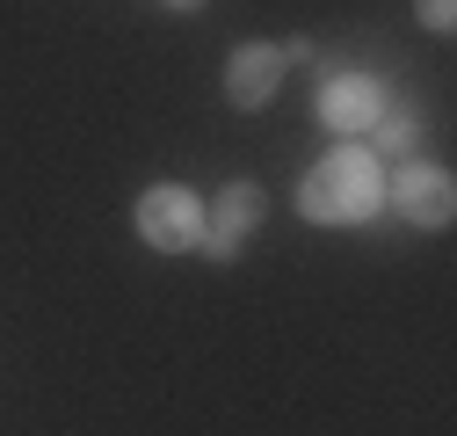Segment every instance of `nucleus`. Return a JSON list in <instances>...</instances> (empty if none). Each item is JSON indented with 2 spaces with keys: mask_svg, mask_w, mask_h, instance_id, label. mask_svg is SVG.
<instances>
[{
  "mask_svg": "<svg viewBox=\"0 0 457 436\" xmlns=\"http://www.w3.org/2000/svg\"><path fill=\"white\" fill-rule=\"evenodd\" d=\"M131 218H138V240L160 255H196V240H204V197L189 182H153L131 204Z\"/></svg>",
  "mask_w": 457,
  "mask_h": 436,
  "instance_id": "2",
  "label": "nucleus"
},
{
  "mask_svg": "<svg viewBox=\"0 0 457 436\" xmlns=\"http://www.w3.org/2000/svg\"><path fill=\"white\" fill-rule=\"evenodd\" d=\"M385 204L407 218V226L443 233L450 218H457V182H450V168H436V160H407V168L385 182Z\"/></svg>",
  "mask_w": 457,
  "mask_h": 436,
  "instance_id": "4",
  "label": "nucleus"
},
{
  "mask_svg": "<svg viewBox=\"0 0 457 436\" xmlns=\"http://www.w3.org/2000/svg\"><path fill=\"white\" fill-rule=\"evenodd\" d=\"M414 138H421V117H414V109H399V102H385V117L363 131V146H370L378 160H399V153H414Z\"/></svg>",
  "mask_w": 457,
  "mask_h": 436,
  "instance_id": "7",
  "label": "nucleus"
},
{
  "mask_svg": "<svg viewBox=\"0 0 457 436\" xmlns=\"http://www.w3.org/2000/svg\"><path fill=\"white\" fill-rule=\"evenodd\" d=\"M160 8H175V15H196V8H211V0H160Z\"/></svg>",
  "mask_w": 457,
  "mask_h": 436,
  "instance_id": "9",
  "label": "nucleus"
},
{
  "mask_svg": "<svg viewBox=\"0 0 457 436\" xmlns=\"http://www.w3.org/2000/svg\"><path fill=\"white\" fill-rule=\"evenodd\" d=\"M385 102H392V88H385L378 73H334V80L320 88V124L341 131V138H363V131L385 117Z\"/></svg>",
  "mask_w": 457,
  "mask_h": 436,
  "instance_id": "6",
  "label": "nucleus"
},
{
  "mask_svg": "<svg viewBox=\"0 0 457 436\" xmlns=\"http://www.w3.org/2000/svg\"><path fill=\"white\" fill-rule=\"evenodd\" d=\"M283 73H291V51L247 37V44H233V59H225V102H233V109H269L276 88H283Z\"/></svg>",
  "mask_w": 457,
  "mask_h": 436,
  "instance_id": "5",
  "label": "nucleus"
},
{
  "mask_svg": "<svg viewBox=\"0 0 457 436\" xmlns=\"http://www.w3.org/2000/svg\"><path fill=\"white\" fill-rule=\"evenodd\" d=\"M262 211H269L262 182H225L218 204H204V240H196V255H204V262H233V255L254 240Z\"/></svg>",
  "mask_w": 457,
  "mask_h": 436,
  "instance_id": "3",
  "label": "nucleus"
},
{
  "mask_svg": "<svg viewBox=\"0 0 457 436\" xmlns=\"http://www.w3.org/2000/svg\"><path fill=\"white\" fill-rule=\"evenodd\" d=\"M378 204H385V160L363 138L312 160L305 182H298V211L312 226H363V218H378Z\"/></svg>",
  "mask_w": 457,
  "mask_h": 436,
  "instance_id": "1",
  "label": "nucleus"
},
{
  "mask_svg": "<svg viewBox=\"0 0 457 436\" xmlns=\"http://www.w3.org/2000/svg\"><path fill=\"white\" fill-rule=\"evenodd\" d=\"M421 22H428L436 37H450V29H457V0H421Z\"/></svg>",
  "mask_w": 457,
  "mask_h": 436,
  "instance_id": "8",
  "label": "nucleus"
}]
</instances>
